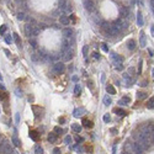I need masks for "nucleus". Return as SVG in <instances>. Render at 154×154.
<instances>
[{
	"label": "nucleus",
	"instance_id": "1",
	"mask_svg": "<svg viewBox=\"0 0 154 154\" xmlns=\"http://www.w3.org/2000/svg\"><path fill=\"white\" fill-rule=\"evenodd\" d=\"M101 29H102V31L106 33L107 37H112V36H117V35H118V31L115 29L112 25H110V24H107V22H102V24H101Z\"/></svg>",
	"mask_w": 154,
	"mask_h": 154
},
{
	"label": "nucleus",
	"instance_id": "2",
	"mask_svg": "<svg viewBox=\"0 0 154 154\" xmlns=\"http://www.w3.org/2000/svg\"><path fill=\"white\" fill-rule=\"evenodd\" d=\"M137 143L144 149V148H148L150 146V142H149V138L146 136V134H143V133H139L138 136H137Z\"/></svg>",
	"mask_w": 154,
	"mask_h": 154
},
{
	"label": "nucleus",
	"instance_id": "3",
	"mask_svg": "<svg viewBox=\"0 0 154 154\" xmlns=\"http://www.w3.org/2000/svg\"><path fill=\"white\" fill-rule=\"evenodd\" d=\"M38 32H40V31H38V29H35V26H32L30 24H27L25 26V33H26V36L29 37V38L36 37L38 35Z\"/></svg>",
	"mask_w": 154,
	"mask_h": 154
},
{
	"label": "nucleus",
	"instance_id": "4",
	"mask_svg": "<svg viewBox=\"0 0 154 154\" xmlns=\"http://www.w3.org/2000/svg\"><path fill=\"white\" fill-rule=\"evenodd\" d=\"M65 69V65L62 62H57L53 64V73L54 74H62Z\"/></svg>",
	"mask_w": 154,
	"mask_h": 154
},
{
	"label": "nucleus",
	"instance_id": "5",
	"mask_svg": "<svg viewBox=\"0 0 154 154\" xmlns=\"http://www.w3.org/2000/svg\"><path fill=\"white\" fill-rule=\"evenodd\" d=\"M10 152V144L8 139H4L0 143V154H6Z\"/></svg>",
	"mask_w": 154,
	"mask_h": 154
},
{
	"label": "nucleus",
	"instance_id": "6",
	"mask_svg": "<svg viewBox=\"0 0 154 154\" xmlns=\"http://www.w3.org/2000/svg\"><path fill=\"white\" fill-rule=\"evenodd\" d=\"M83 4H84V8L85 10H87L89 12L94 11L95 10V3L92 0H83Z\"/></svg>",
	"mask_w": 154,
	"mask_h": 154
},
{
	"label": "nucleus",
	"instance_id": "7",
	"mask_svg": "<svg viewBox=\"0 0 154 154\" xmlns=\"http://www.w3.org/2000/svg\"><path fill=\"white\" fill-rule=\"evenodd\" d=\"M73 58V52L70 49H67V51H62V59L64 62H69V60Z\"/></svg>",
	"mask_w": 154,
	"mask_h": 154
},
{
	"label": "nucleus",
	"instance_id": "8",
	"mask_svg": "<svg viewBox=\"0 0 154 154\" xmlns=\"http://www.w3.org/2000/svg\"><path fill=\"white\" fill-rule=\"evenodd\" d=\"M131 148H132L133 154H143V148L138 144V143H133V144L131 146Z\"/></svg>",
	"mask_w": 154,
	"mask_h": 154
},
{
	"label": "nucleus",
	"instance_id": "9",
	"mask_svg": "<svg viewBox=\"0 0 154 154\" xmlns=\"http://www.w3.org/2000/svg\"><path fill=\"white\" fill-rule=\"evenodd\" d=\"M111 58H112V60L116 64H120V63H122V60H123V58L120 56V54H116V53H111Z\"/></svg>",
	"mask_w": 154,
	"mask_h": 154
},
{
	"label": "nucleus",
	"instance_id": "10",
	"mask_svg": "<svg viewBox=\"0 0 154 154\" xmlns=\"http://www.w3.org/2000/svg\"><path fill=\"white\" fill-rule=\"evenodd\" d=\"M139 46L142 48H144L147 46V38H146V35L144 32H141V37H139Z\"/></svg>",
	"mask_w": 154,
	"mask_h": 154
},
{
	"label": "nucleus",
	"instance_id": "11",
	"mask_svg": "<svg viewBox=\"0 0 154 154\" xmlns=\"http://www.w3.org/2000/svg\"><path fill=\"white\" fill-rule=\"evenodd\" d=\"M120 14H121V17L122 19H126V17H128V9L127 8H125V6H121L120 8Z\"/></svg>",
	"mask_w": 154,
	"mask_h": 154
},
{
	"label": "nucleus",
	"instance_id": "12",
	"mask_svg": "<svg viewBox=\"0 0 154 154\" xmlns=\"http://www.w3.org/2000/svg\"><path fill=\"white\" fill-rule=\"evenodd\" d=\"M59 22L62 25H69V16L67 15H60L59 16Z\"/></svg>",
	"mask_w": 154,
	"mask_h": 154
},
{
	"label": "nucleus",
	"instance_id": "13",
	"mask_svg": "<svg viewBox=\"0 0 154 154\" xmlns=\"http://www.w3.org/2000/svg\"><path fill=\"white\" fill-rule=\"evenodd\" d=\"M137 24H138V26H143V24H144V21H143V15L141 11L137 12Z\"/></svg>",
	"mask_w": 154,
	"mask_h": 154
},
{
	"label": "nucleus",
	"instance_id": "14",
	"mask_svg": "<svg viewBox=\"0 0 154 154\" xmlns=\"http://www.w3.org/2000/svg\"><path fill=\"white\" fill-rule=\"evenodd\" d=\"M129 102H131V97L129 96H123L120 100V105H128Z\"/></svg>",
	"mask_w": 154,
	"mask_h": 154
},
{
	"label": "nucleus",
	"instance_id": "15",
	"mask_svg": "<svg viewBox=\"0 0 154 154\" xmlns=\"http://www.w3.org/2000/svg\"><path fill=\"white\" fill-rule=\"evenodd\" d=\"M63 35H64L65 38H69V37L73 36V30H71V29H64L63 30Z\"/></svg>",
	"mask_w": 154,
	"mask_h": 154
},
{
	"label": "nucleus",
	"instance_id": "16",
	"mask_svg": "<svg viewBox=\"0 0 154 154\" xmlns=\"http://www.w3.org/2000/svg\"><path fill=\"white\" fill-rule=\"evenodd\" d=\"M106 91L108 92L110 95H115V94H116V90H115V87H113L112 85H110V84L106 85Z\"/></svg>",
	"mask_w": 154,
	"mask_h": 154
},
{
	"label": "nucleus",
	"instance_id": "17",
	"mask_svg": "<svg viewBox=\"0 0 154 154\" xmlns=\"http://www.w3.org/2000/svg\"><path fill=\"white\" fill-rule=\"evenodd\" d=\"M127 48L129 49V51H133V49L136 48V41L134 40H129L127 42Z\"/></svg>",
	"mask_w": 154,
	"mask_h": 154
},
{
	"label": "nucleus",
	"instance_id": "18",
	"mask_svg": "<svg viewBox=\"0 0 154 154\" xmlns=\"http://www.w3.org/2000/svg\"><path fill=\"white\" fill-rule=\"evenodd\" d=\"M84 112H85V110H84L83 107L75 108V110H74V116H75V117H79V116H81V115H83Z\"/></svg>",
	"mask_w": 154,
	"mask_h": 154
},
{
	"label": "nucleus",
	"instance_id": "19",
	"mask_svg": "<svg viewBox=\"0 0 154 154\" xmlns=\"http://www.w3.org/2000/svg\"><path fill=\"white\" fill-rule=\"evenodd\" d=\"M118 22H120L121 29H122V30H126V29L128 27V22H127V21H126L125 19H120V20H118Z\"/></svg>",
	"mask_w": 154,
	"mask_h": 154
},
{
	"label": "nucleus",
	"instance_id": "20",
	"mask_svg": "<svg viewBox=\"0 0 154 154\" xmlns=\"http://www.w3.org/2000/svg\"><path fill=\"white\" fill-rule=\"evenodd\" d=\"M147 96H148V94L144 92V91H138L137 92V99H138V100H144Z\"/></svg>",
	"mask_w": 154,
	"mask_h": 154
},
{
	"label": "nucleus",
	"instance_id": "21",
	"mask_svg": "<svg viewBox=\"0 0 154 154\" xmlns=\"http://www.w3.org/2000/svg\"><path fill=\"white\" fill-rule=\"evenodd\" d=\"M56 141H57V134L54 133V132H52V133H49V134H48V142L54 143Z\"/></svg>",
	"mask_w": 154,
	"mask_h": 154
},
{
	"label": "nucleus",
	"instance_id": "22",
	"mask_svg": "<svg viewBox=\"0 0 154 154\" xmlns=\"http://www.w3.org/2000/svg\"><path fill=\"white\" fill-rule=\"evenodd\" d=\"M11 142H12V144H14L15 147H21V142H20V139H19L16 136H14L12 138H11Z\"/></svg>",
	"mask_w": 154,
	"mask_h": 154
},
{
	"label": "nucleus",
	"instance_id": "23",
	"mask_svg": "<svg viewBox=\"0 0 154 154\" xmlns=\"http://www.w3.org/2000/svg\"><path fill=\"white\" fill-rule=\"evenodd\" d=\"M71 129H73L74 132H76V133H79V132L81 131V126L78 125V123H73L71 125Z\"/></svg>",
	"mask_w": 154,
	"mask_h": 154
},
{
	"label": "nucleus",
	"instance_id": "24",
	"mask_svg": "<svg viewBox=\"0 0 154 154\" xmlns=\"http://www.w3.org/2000/svg\"><path fill=\"white\" fill-rule=\"evenodd\" d=\"M83 125H84V127H86V128H91L92 127V122L89 121V120H86V118L83 120Z\"/></svg>",
	"mask_w": 154,
	"mask_h": 154
},
{
	"label": "nucleus",
	"instance_id": "25",
	"mask_svg": "<svg viewBox=\"0 0 154 154\" xmlns=\"http://www.w3.org/2000/svg\"><path fill=\"white\" fill-rule=\"evenodd\" d=\"M69 42L67 41V40H63V42H62V51H67V49H69Z\"/></svg>",
	"mask_w": 154,
	"mask_h": 154
},
{
	"label": "nucleus",
	"instance_id": "26",
	"mask_svg": "<svg viewBox=\"0 0 154 154\" xmlns=\"http://www.w3.org/2000/svg\"><path fill=\"white\" fill-rule=\"evenodd\" d=\"M113 111L116 112L118 116H121V117H122V116H126V111H125V110H122V108H115Z\"/></svg>",
	"mask_w": 154,
	"mask_h": 154
},
{
	"label": "nucleus",
	"instance_id": "27",
	"mask_svg": "<svg viewBox=\"0 0 154 154\" xmlns=\"http://www.w3.org/2000/svg\"><path fill=\"white\" fill-rule=\"evenodd\" d=\"M147 107L148 108H154V97H150L149 100H148V102H147Z\"/></svg>",
	"mask_w": 154,
	"mask_h": 154
},
{
	"label": "nucleus",
	"instance_id": "28",
	"mask_svg": "<svg viewBox=\"0 0 154 154\" xmlns=\"http://www.w3.org/2000/svg\"><path fill=\"white\" fill-rule=\"evenodd\" d=\"M12 37H14V40H15V42H16V45H17L19 47H21V40H20L19 35H17V33H14Z\"/></svg>",
	"mask_w": 154,
	"mask_h": 154
},
{
	"label": "nucleus",
	"instance_id": "29",
	"mask_svg": "<svg viewBox=\"0 0 154 154\" xmlns=\"http://www.w3.org/2000/svg\"><path fill=\"white\" fill-rule=\"evenodd\" d=\"M133 83H134V78H127L126 79V86H132L133 85Z\"/></svg>",
	"mask_w": 154,
	"mask_h": 154
},
{
	"label": "nucleus",
	"instance_id": "30",
	"mask_svg": "<svg viewBox=\"0 0 154 154\" xmlns=\"http://www.w3.org/2000/svg\"><path fill=\"white\" fill-rule=\"evenodd\" d=\"M79 94H80V85H79V84H76L75 87H74V95H75V96H78Z\"/></svg>",
	"mask_w": 154,
	"mask_h": 154
},
{
	"label": "nucleus",
	"instance_id": "31",
	"mask_svg": "<svg viewBox=\"0 0 154 154\" xmlns=\"http://www.w3.org/2000/svg\"><path fill=\"white\" fill-rule=\"evenodd\" d=\"M111 102H112V101H111V97H108V96H105V97H104V104H105L106 106H108Z\"/></svg>",
	"mask_w": 154,
	"mask_h": 154
},
{
	"label": "nucleus",
	"instance_id": "32",
	"mask_svg": "<svg viewBox=\"0 0 154 154\" xmlns=\"http://www.w3.org/2000/svg\"><path fill=\"white\" fill-rule=\"evenodd\" d=\"M71 142H73V138H71L70 136H67L64 138V143H65V144H71Z\"/></svg>",
	"mask_w": 154,
	"mask_h": 154
},
{
	"label": "nucleus",
	"instance_id": "33",
	"mask_svg": "<svg viewBox=\"0 0 154 154\" xmlns=\"http://www.w3.org/2000/svg\"><path fill=\"white\" fill-rule=\"evenodd\" d=\"M30 45L32 46V48H37V41L35 38H30Z\"/></svg>",
	"mask_w": 154,
	"mask_h": 154
},
{
	"label": "nucleus",
	"instance_id": "34",
	"mask_svg": "<svg viewBox=\"0 0 154 154\" xmlns=\"http://www.w3.org/2000/svg\"><path fill=\"white\" fill-rule=\"evenodd\" d=\"M35 154H43V149H42L40 146H36V148H35Z\"/></svg>",
	"mask_w": 154,
	"mask_h": 154
},
{
	"label": "nucleus",
	"instance_id": "35",
	"mask_svg": "<svg viewBox=\"0 0 154 154\" xmlns=\"http://www.w3.org/2000/svg\"><path fill=\"white\" fill-rule=\"evenodd\" d=\"M110 121H111V117H110V115L108 113H106V115H104V122H106V123H108Z\"/></svg>",
	"mask_w": 154,
	"mask_h": 154
},
{
	"label": "nucleus",
	"instance_id": "36",
	"mask_svg": "<svg viewBox=\"0 0 154 154\" xmlns=\"http://www.w3.org/2000/svg\"><path fill=\"white\" fill-rule=\"evenodd\" d=\"M37 133H36V132L35 131H32V132H30V137H31V138L32 139H33V141H37V138H38V137L36 136Z\"/></svg>",
	"mask_w": 154,
	"mask_h": 154
},
{
	"label": "nucleus",
	"instance_id": "37",
	"mask_svg": "<svg viewBox=\"0 0 154 154\" xmlns=\"http://www.w3.org/2000/svg\"><path fill=\"white\" fill-rule=\"evenodd\" d=\"M5 42H6L8 45H11V43H12V38H11V36H5Z\"/></svg>",
	"mask_w": 154,
	"mask_h": 154
},
{
	"label": "nucleus",
	"instance_id": "38",
	"mask_svg": "<svg viewBox=\"0 0 154 154\" xmlns=\"http://www.w3.org/2000/svg\"><path fill=\"white\" fill-rule=\"evenodd\" d=\"M63 132L64 131L60 127H54V133H56V134H60V133H63Z\"/></svg>",
	"mask_w": 154,
	"mask_h": 154
},
{
	"label": "nucleus",
	"instance_id": "39",
	"mask_svg": "<svg viewBox=\"0 0 154 154\" xmlns=\"http://www.w3.org/2000/svg\"><path fill=\"white\" fill-rule=\"evenodd\" d=\"M6 30H8V26L6 25H3L1 27H0V33H5V32H6Z\"/></svg>",
	"mask_w": 154,
	"mask_h": 154
},
{
	"label": "nucleus",
	"instance_id": "40",
	"mask_svg": "<svg viewBox=\"0 0 154 154\" xmlns=\"http://www.w3.org/2000/svg\"><path fill=\"white\" fill-rule=\"evenodd\" d=\"M17 20H20V21L25 20V15H24V12H17Z\"/></svg>",
	"mask_w": 154,
	"mask_h": 154
},
{
	"label": "nucleus",
	"instance_id": "41",
	"mask_svg": "<svg viewBox=\"0 0 154 154\" xmlns=\"http://www.w3.org/2000/svg\"><path fill=\"white\" fill-rule=\"evenodd\" d=\"M101 48H102L105 52H108V47H107V45H106V43H102V45H101Z\"/></svg>",
	"mask_w": 154,
	"mask_h": 154
},
{
	"label": "nucleus",
	"instance_id": "42",
	"mask_svg": "<svg viewBox=\"0 0 154 154\" xmlns=\"http://www.w3.org/2000/svg\"><path fill=\"white\" fill-rule=\"evenodd\" d=\"M87 49H89V48H87V46H84V47H83V54H84L85 57L87 56Z\"/></svg>",
	"mask_w": 154,
	"mask_h": 154
},
{
	"label": "nucleus",
	"instance_id": "43",
	"mask_svg": "<svg viewBox=\"0 0 154 154\" xmlns=\"http://www.w3.org/2000/svg\"><path fill=\"white\" fill-rule=\"evenodd\" d=\"M116 69L117 70H123V65H122V63H120V64H116Z\"/></svg>",
	"mask_w": 154,
	"mask_h": 154
},
{
	"label": "nucleus",
	"instance_id": "44",
	"mask_svg": "<svg viewBox=\"0 0 154 154\" xmlns=\"http://www.w3.org/2000/svg\"><path fill=\"white\" fill-rule=\"evenodd\" d=\"M53 154H62V153H60L59 148H54V149H53Z\"/></svg>",
	"mask_w": 154,
	"mask_h": 154
},
{
	"label": "nucleus",
	"instance_id": "45",
	"mask_svg": "<svg viewBox=\"0 0 154 154\" xmlns=\"http://www.w3.org/2000/svg\"><path fill=\"white\" fill-rule=\"evenodd\" d=\"M76 142H78V143H79V142H80V143L84 142V138H83V137H79V136H78V137H76Z\"/></svg>",
	"mask_w": 154,
	"mask_h": 154
},
{
	"label": "nucleus",
	"instance_id": "46",
	"mask_svg": "<svg viewBox=\"0 0 154 154\" xmlns=\"http://www.w3.org/2000/svg\"><path fill=\"white\" fill-rule=\"evenodd\" d=\"M92 56H94V58H95V59H100V54L96 53V52H95V53H92Z\"/></svg>",
	"mask_w": 154,
	"mask_h": 154
},
{
	"label": "nucleus",
	"instance_id": "47",
	"mask_svg": "<svg viewBox=\"0 0 154 154\" xmlns=\"http://www.w3.org/2000/svg\"><path fill=\"white\" fill-rule=\"evenodd\" d=\"M128 74L131 75V74H134V68H129L128 69Z\"/></svg>",
	"mask_w": 154,
	"mask_h": 154
},
{
	"label": "nucleus",
	"instance_id": "48",
	"mask_svg": "<svg viewBox=\"0 0 154 154\" xmlns=\"http://www.w3.org/2000/svg\"><path fill=\"white\" fill-rule=\"evenodd\" d=\"M147 84H148V81L147 80H143L142 83H141V86H147Z\"/></svg>",
	"mask_w": 154,
	"mask_h": 154
},
{
	"label": "nucleus",
	"instance_id": "49",
	"mask_svg": "<svg viewBox=\"0 0 154 154\" xmlns=\"http://www.w3.org/2000/svg\"><path fill=\"white\" fill-rule=\"evenodd\" d=\"M150 32H152V36L154 37V25H152V26H150Z\"/></svg>",
	"mask_w": 154,
	"mask_h": 154
},
{
	"label": "nucleus",
	"instance_id": "50",
	"mask_svg": "<svg viewBox=\"0 0 154 154\" xmlns=\"http://www.w3.org/2000/svg\"><path fill=\"white\" fill-rule=\"evenodd\" d=\"M20 121V113H16V123H19Z\"/></svg>",
	"mask_w": 154,
	"mask_h": 154
},
{
	"label": "nucleus",
	"instance_id": "51",
	"mask_svg": "<svg viewBox=\"0 0 154 154\" xmlns=\"http://www.w3.org/2000/svg\"><path fill=\"white\" fill-rule=\"evenodd\" d=\"M4 52H5V54H6V56L10 57V52H9V49H4Z\"/></svg>",
	"mask_w": 154,
	"mask_h": 154
},
{
	"label": "nucleus",
	"instance_id": "52",
	"mask_svg": "<svg viewBox=\"0 0 154 154\" xmlns=\"http://www.w3.org/2000/svg\"><path fill=\"white\" fill-rule=\"evenodd\" d=\"M16 94H17V96H22L21 95V91H19V89H16Z\"/></svg>",
	"mask_w": 154,
	"mask_h": 154
},
{
	"label": "nucleus",
	"instance_id": "53",
	"mask_svg": "<svg viewBox=\"0 0 154 154\" xmlns=\"http://www.w3.org/2000/svg\"><path fill=\"white\" fill-rule=\"evenodd\" d=\"M149 54H150V56H152V57L154 56V51H153V49H149Z\"/></svg>",
	"mask_w": 154,
	"mask_h": 154
},
{
	"label": "nucleus",
	"instance_id": "54",
	"mask_svg": "<svg viewBox=\"0 0 154 154\" xmlns=\"http://www.w3.org/2000/svg\"><path fill=\"white\" fill-rule=\"evenodd\" d=\"M150 6H152V9L154 8V0H150Z\"/></svg>",
	"mask_w": 154,
	"mask_h": 154
},
{
	"label": "nucleus",
	"instance_id": "55",
	"mask_svg": "<svg viewBox=\"0 0 154 154\" xmlns=\"http://www.w3.org/2000/svg\"><path fill=\"white\" fill-rule=\"evenodd\" d=\"M112 153L116 154V146H113V149H112Z\"/></svg>",
	"mask_w": 154,
	"mask_h": 154
},
{
	"label": "nucleus",
	"instance_id": "56",
	"mask_svg": "<svg viewBox=\"0 0 154 154\" xmlns=\"http://www.w3.org/2000/svg\"><path fill=\"white\" fill-rule=\"evenodd\" d=\"M64 121H65L64 118H59V122H60V123H64Z\"/></svg>",
	"mask_w": 154,
	"mask_h": 154
},
{
	"label": "nucleus",
	"instance_id": "57",
	"mask_svg": "<svg viewBox=\"0 0 154 154\" xmlns=\"http://www.w3.org/2000/svg\"><path fill=\"white\" fill-rule=\"evenodd\" d=\"M111 132H112V133H116V132H117V131H116V129H115V128H111Z\"/></svg>",
	"mask_w": 154,
	"mask_h": 154
},
{
	"label": "nucleus",
	"instance_id": "58",
	"mask_svg": "<svg viewBox=\"0 0 154 154\" xmlns=\"http://www.w3.org/2000/svg\"><path fill=\"white\" fill-rule=\"evenodd\" d=\"M6 154H16V153H15V152H12V150H10V152H9V153H6Z\"/></svg>",
	"mask_w": 154,
	"mask_h": 154
},
{
	"label": "nucleus",
	"instance_id": "59",
	"mask_svg": "<svg viewBox=\"0 0 154 154\" xmlns=\"http://www.w3.org/2000/svg\"><path fill=\"white\" fill-rule=\"evenodd\" d=\"M3 80V76H1V74H0V81H1Z\"/></svg>",
	"mask_w": 154,
	"mask_h": 154
},
{
	"label": "nucleus",
	"instance_id": "60",
	"mask_svg": "<svg viewBox=\"0 0 154 154\" xmlns=\"http://www.w3.org/2000/svg\"><path fill=\"white\" fill-rule=\"evenodd\" d=\"M122 154H131V153H127V152H123Z\"/></svg>",
	"mask_w": 154,
	"mask_h": 154
},
{
	"label": "nucleus",
	"instance_id": "61",
	"mask_svg": "<svg viewBox=\"0 0 154 154\" xmlns=\"http://www.w3.org/2000/svg\"><path fill=\"white\" fill-rule=\"evenodd\" d=\"M152 138H153V142H154V133L152 134Z\"/></svg>",
	"mask_w": 154,
	"mask_h": 154
},
{
	"label": "nucleus",
	"instance_id": "62",
	"mask_svg": "<svg viewBox=\"0 0 154 154\" xmlns=\"http://www.w3.org/2000/svg\"><path fill=\"white\" fill-rule=\"evenodd\" d=\"M153 79H154V69H153Z\"/></svg>",
	"mask_w": 154,
	"mask_h": 154
}]
</instances>
